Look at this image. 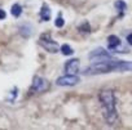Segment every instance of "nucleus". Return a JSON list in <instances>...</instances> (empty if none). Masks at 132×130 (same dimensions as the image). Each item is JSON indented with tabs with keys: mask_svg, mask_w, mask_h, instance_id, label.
Here are the masks:
<instances>
[{
	"mask_svg": "<svg viewBox=\"0 0 132 130\" xmlns=\"http://www.w3.org/2000/svg\"><path fill=\"white\" fill-rule=\"evenodd\" d=\"M20 34L23 36V37H29L31 35V26L25 23L22 26H20Z\"/></svg>",
	"mask_w": 132,
	"mask_h": 130,
	"instance_id": "9b49d317",
	"label": "nucleus"
},
{
	"mask_svg": "<svg viewBox=\"0 0 132 130\" xmlns=\"http://www.w3.org/2000/svg\"><path fill=\"white\" fill-rule=\"evenodd\" d=\"M120 45H122V41H120V39L117 35H110L108 37V49L109 50L115 52V50H118V48Z\"/></svg>",
	"mask_w": 132,
	"mask_h": 130,
	"instance_id": "6e6552de",
	"label": "nucleus"
},
{
	"mask_svg": "<svg viewBox=\"0 0 132 130\" xmlns=\"http://www.w3.org/2000/svg\"><path fill=\"white\" fill-rule=\"evenodd\" d=\"M61 52H62V54H63V55H71V54L74 53L73 48H71L70 45H68V44L61 45Z\"/></svg>",
	"mask_w": 132,
	"mask_h": 130,
	"instance_id": "4468645a",
	"label": "nucleus"
},
{
	"mask_svg": "<svg viewBox=\"0 0 132 130\" xmlns=\"http://www.w3.org/2000/svg\"><path fill=\"white\" fill-rule=\"evenodd\" d=\"M51 16H52V13H51L49 7L47 4H43L42 5V9H40V19L44 21V22H47V21L51 19Z\"/></svg>",
	"mask_w": 132,
	"mask_h": 130,
	"instance_id": "1a4fd4ad",
	"label": "nucleus"
},
{
	"mask_svg": "<svg viewBox=\"0 0 132 130\" xmlns=\"http://www.w3.org/2000/svg\"><path fill=\"white\" fill-rule=\"evenodd\" d=\"M80 81V79L77 76V75H63L61 77H58L56 80V84L58 86H74L77 85L78 83Z\"/></svg>",
	"mask_w": 132,
	"mask_h": 130,
	"instance_id": "39448f33",
	"label": "nucleus"
},
{
	"mask_svg": "<svg viewBox=\"0 0 132 130\" xmlns=\"http://www.w3.org/2000/svg\"><path fill=\"white\" fill-rule=\"evenodd\" d=\"M39 44L43 49H45L48 53H57L58 52V44L57 41H54L52 37H51V34L49 32H45V34H42L40 37H39Z\"/></svg>",
	"mask_w": 132,
	"mask_h": 130,
	"instance_id": "7ed1b4c3",
	"label": "nucleus"
},
{
	"mask_svg": "<svg viewBox=\"0 0 132 130\" xmlns=\"http://www.w3.org/2000/svg\"><path fill=\"white\" fill-rule=\"evenodd\" d=\"M48 89H49V83H48L47 79H44L42 76H34L32 83H31V86L29 89V93L30 94L43 93V92H45Z\"/></svg>",
	"mask_w": 132,
	"mask_h": 130,
	"instance_id": "20e7f679",
	"label": "nucleus"
},
{
	"mask_svg": "<svg viewBox=\"0 0 132 130\" xmlns=\"http://www.w3.org/2000/svg\"><path fill=\"white\" fill-rule=\"evenodd\" d=\"M120 59H114V58H108L104 61L95 62L89 67L84 70V75H102V74H109L113 71H119L120 72Z\"/></svg>",
	"mask_w": 132,
	"mask_h": 130,
	"instance_id": "f03ea898",
	"label": "nucleus"
},
{
	"mask_svg": "<svg viewBox=\"0 0 132 130\" xmlns=\"http://www.w3.org/2000/svg\"><path fill=\"white\" fill-rule=\"evenodd\" d=\"M65 72L69 75H75L79 72V59H70L65 64Z\"/></svg>",
	"mask_w": 132,
	"mask_h": 130,
	"instance_id": "0eeeda50",
	"label": "nucleus"
},
{
	"mask_svg": "<svg viewBox=\"0 0 132 130\" xmlns=\"http://www.w3.org/2000/svg\"><path fill=\"white\" fill-rule=\"evenodd\" d=\"M127 43L132 46V34H128V35H127Z\"/></svg>",
	"mask_w": 132,
	"mask_h": 130,
	"instance_id": "f3484780",
	"label": "nucleus"
},
{
	"mask_svg": "<svg viewBox=\"0 0 132 130\" xmlns=\"http://www.w3.org/2000/svg\"><path fill=\"white\" fill-rule=\"evenodd\" d=\"M11 13H12V16H13V17L18 18V17L22 14V7H21L20 4H14V5L12 7V11H11Z\"/></svg>",
	"mask_w": 132,
	"mask_h": 130,
	"instance_id": "f8f14e48",
	"label": "nucleus"
},
{
	"mask_svg": "<svg viewBox=\"0 0 132 130\" xmlns=\"http://www.w3.org/2000/svg\"><path fill=\"white\" fill-rule=\"evenodd\" d=\"M98 99L102 108V116L109 125H114L118 121L117 112V99L111 89H104L98 94Z\"/></svg>",
	"mask_w": 132,
	"mask_h": 130,
	"instance_id": "f257e3e1",
	"label": "nucleus"
},
{
	"mask_svg": "<svg viewBox=\"0 0 132 130\" xmlns=\"http://www.w3.org/2000/svg\"><path fill=\"white\" fill-rule=\"evenodd\" d=\"M108 58H113L104 48H97L95 49L91 54H89V59L91 61H95V62H98V61H104V59H108Z\"/></svg>",
	"mask_w": 132,
	"mask_h": 130,
	"instance_id": "423d86ee",
	"label": "nucleus"
},
{
	"mask_svg": "<svg viewBox=\"0 0 132 130\" xmlns=\"http://www.w3.org/2000/svg\"><path fill=\"white\" fill-rule=\"evenodd\" d=\"M63 25H65V21H63L62 16H61V14H58V17H57V18H56V21H54V26H56V27H58V28H61V27H63Z\"/></svg>",
	"mask_w": 132,
	"mask_h": 130,
	"instance_id": "2eb2a0df",
	"label": "nucleus"
},
{
	"mask_svg": "<svg viewBox=\"0 0 132 130\" xmlns=\"http://www.w3.org/2000/svg\"><path fill=\"white\" fill-rule=\"evenodd\" d=\"M5 16H7V14H5V12H4L2 8H0V21L4 19V18H5Z\"/></svg>",
	"mask_w": 132,
	"mask_h": 130,
	"instance_id": "dca6fc26",
	"label": "nucleus"
},
{
	"mask_svg": "<svg viewBox=\"0 0 132 130\" xmlns=\"http://www.w3.org/2000/svg\"><path fill=\"white\" fill-rule=\"evenodd\" d=\"M115 8H117V11L119 12V18L120 17H123V14L126 13V11H127V4H126V2H123V0H117L115 2Z\"/></svg>",
	"mask_w": 132,
	"mask_h": 130,
	"instance_id": "9d476101",
	"label": "nucleus"
},
{
	"mask_svg": "<svg viewBox=\"0 0 132 130\" xmlns=\"http://www.w3.org/2000/svg\"><path fill=\"white\" fill-rule=\"evenodd\" d=\"M78 30H79L82 34H89V32H91V25L86 21V22H83V23H80V25L78 26Z\"/></svg>",
	"mask_w": 132,
	"mask_h": 130,
	"instance_id": "ddd939ff",
	"label": "nucleus"
}]
</instances>
